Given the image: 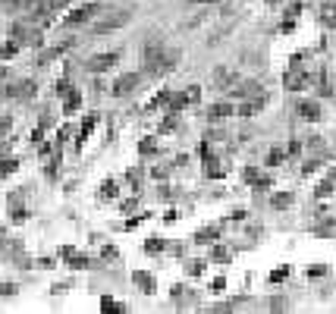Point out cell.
<instances>
[{
    "mask_svg": "<svg viewBox=\"0 0 336 314\" xmlns=\"http://www.w3.org/2000/svg\"><path fill=\"white\" fill-rule=\"evenodd\" d=\"M101 308H104V311H123V305H120V301H113V298H104Z\"/></svg>",
    "mask_w": 336,
    "mask_h": 314,
    "instance_id": "9",
    "label": "cell"
},
{
    "mask_svg": "<svg viewBox=\"0 0 336 314\" xmlns=\"http://www.w3.org/2000/svg\"><path fill=\"white\" fill-rule=\"evenodd\" d=\"M0 295H16V286L13 283H0Z\"/></svg>",
    "mask_w": 336,
    "mask_h": 314,
    "instance_id": "11",
    "label": "cell"
},
{
    "mask_svg": "<svg viewBox=\"0 0 336 314\" xmlns=\"http://www.w3.org/2000/svg\"><path fill=\"white\" fill-rule=\"evenodd\" d=\"M4 76H7V69H4V66H0V79H4Z\"/></svg>",
    "mask_w": 336,
    "mask_h": 314,
    "instance_id": "13",
    "label": "cell"
},
{
    "mask_svg": "<svg viewBox=\"0 0 336 314\" xmlns=\"http://www.w3.org/2000/svg\"><path fill=\"white\" fill-rule=\"evenodd\" d=\"M63 98H66V104H63V113H66V116H73V113H76L79 107H82V91L69 88V91H66Z\"/></svg>",
    "mask_w": 336,
    "mask_h": 314,
    "instance_id": "3",
    "label": "cell"
},
{
    "mask_svg": "<svg viewBox=\"0 0 336 314\" xmlns=\"http://www.w3.org/2000/svg\"><path fill=\"white\" fill-rule=\"evenodd\" d=\"M4 57H13L16 54V41H10V44H4V51H0Z\"/></svg>",
    "mask_w": 336,
    "mask_h": 314,
    "instance_id": "12",
    "label": "cell"
},
{
    "mask_svg": "<svg viewBox=\"0 0 336 314\" xmlns=\"http://www.w3.org/2000/svg\"><path fill=\"white\" fill-rule=\"evenodd\" d=\"M229 113L226 104H217V107H211V113H207V120H223V116Z\"/></svg>",
    "mask_w": 336,
    "mask_h": 314,
    "instance_id": "7",
    "label": "cell"
},
{
    "mask_svg": "<svg viewBox=\"0 0 336 314\" xmlns=\"http://www.w3.org/2000/svg\"><path fill=\"white\" fill-rule=\"evenodd\" d=\"M117 60H120V54H117V51H110V54H98V57H91V60H88V69H91V73H104V69H110Z\"/></svg>",
    "mask_w": 336,
    "mask_h": 314,
    "instance_id": "2",
    "label": "cell"
},
{
    "mask_svg": "<svg viewBox=\"0 0 336 314\" xmlns=\"http://www.w3.org/2000/svg\"><path fill=\"white\" fill-rule=\"evenodd\" d=\"M16 167H19V160H13V157H10V160H0V179L10 176V173H13Z\"/></svg>",
    "mask_w": 336,
    "mask_h": 314,
    "instance_id": "6",
    "label": "cell"
},
{
    "mask_svg": "<svg viewBox=\"0 0 336 314\" xmlns=\"http://www.w3.org/2000/svg\"><path fill=\"white\" fill-rule=\"evenodd\" d=\"M298 113H305V120H317V116H320V107H317V104H298Z\"/></svg>",
    "mask_w": 336,
    "mask_h": 314,
    "instance_id": "5",
    "label": "cell"
},
{
    "mask_svg": "<svg viewBox=\"0 0 336 314\" xmlns=\"http://www.w3.org/2000/svg\"><path fill=\"white\" fill-rule=\"evenodd\" d=\"M138 85V76H120L113 82V95H129V91Z\"/></svg>",
    "mask_w": 336,
    "mask_h": 314,
    "instance_id": "4",
    "label": "cell"
},
{
    "mask_svg": "<svg viewBox=\"0 0 336 314\" xmlns=\"http://www.w3.org/2000/svg\"><path fill=\"white\" fill-rule=\"evenodd\" d=\"M113 189H117V185H113V182H104V185H101V195H104V198H113V195H117Z\"/></svg>",
    "mask_w": 336,
    "mask_h": 314,
    "instance_id": "10",
    "label": "cell"
},
{
    "mask_svg": "<svg viewBox=\"0 0 336 314\" xmlns=\"http://www.w3.org/2000/svg\"><path fill=\"white\" fill-rule=\"evenodd\" d=\"M135 283H138V286H145V289H154V280H151L148 273H135Z\"/></svg>",
    "mask_w": 336,
    "mask_h": 314,
    "instance_id": "8",
    "label": "cell"
},
{
    "mask_svg": "<svg viewBox=\"0 0 336 314\" xmlns=\"http://www.w3.org/2000/svg\"><path fill=\"white\" fill-rule=\"evenodd\" d=\"M98 10H101L98 4H85V7H76V10H73V13H69V16H66V22H69V26H82V22H88L91 16H95V13H98Z\"/></svg>",
    "mask_w": 336,
    "mask_h": 314,
    "instance_id": "1",
    "label": "cell"
}]
</instances>
